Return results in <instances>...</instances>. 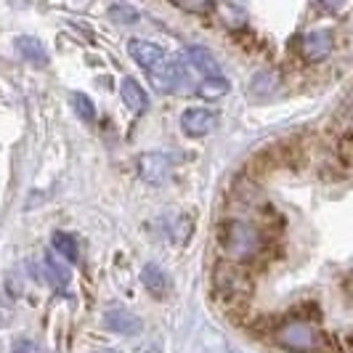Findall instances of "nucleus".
<instances>
[{
    "mask_svg": "<svg viewBox=\"0 0 353 353\" xmlns=\"http://www.w3.org/2000/svg\"><path fill=\"white\" fill-rule=\"evenodd\" d=\"M93 353H117V351H112V348H99V351H93Z\"/></svg>",
    "mask_w": 353,
    "mask_h": 353,
    "instance_id": "obj_22",
    "label": "nucleus"
},
{
    "mask_svg": "<svg viewBox=\"0 0 353 353\" xmlns=\"http://www.w3.org/2000/svg\"><path fill=\"white\" fill-rule=\"evenodd\" d=\"M40 348H37L35 340H30V337H21L19 343H14V353H37Z\"/></svg>",
    "mask_w": 353,
    "mask_h": 353,
    "instance_id": "obj_20",
    "label": "nucleus"
},
{
    "mask_svg": "<svg viewBox=\"0 0 353 353\" xmlns=\"http://www.w3.org/2000/svg\"><path fill=\"white\" fill-rule=\"evenodd\" d=\"M51 248L53 252L64 261V263H72V261H77L80 258V248H77V239L67 234V231H53L51 236Z\"/></svg>",
    "mask_w": 353,
    "mask_h": 353,
    "instance_id": "obj_15",
    "label": "nucleus"
},
{
    "mask_svg": "<svg viewBox=\"0 0 353 353\" xmlns=\"http://www.w3.org/2000/svg\"><path fill=\"white\" fill-rule=\"evenodd\" d=\"M17 48L30 64H37V67H46L48 64V51H46V46L37 37H30V35L17 37Z\"/></svg>",
    "mask_w": 353,
    "mask_h": 353,
    "instance_id": "obj_14",
    "label": "nucleus"
},
{
    "mask_svg": "<svg viewBox=\"0 0 353 353\" xmlns=\"http://www.w3.org/2000/svg\"><path fill=\"white\" fill-rule=\"evenodd\" d=\"M133 353H159V348L157 345H141L139 351H133Z\"/></svg>",
    "mask_w": 353,
    "mask_h": 353,
    "instance_id": "obj_21",
    "label": "nucleus"
},
{
    "mask_svg": "<svg viewBox=\"0 0 353 353\" xmlns=\"http://www.w3.org/2000/svg\"><path fill=\"white\" fill-rule=\"evenodd\" d=\"M279 85V77H276V72H258L255 77H252V83H250V90L255 93V96H268L271 90Z\"/></svg>",
    "mask_w": 353,
    "mask_h": 353,
    "instance_id": "obj_17",
    "label": "nucleus"
},
{
    "mask_svg": "<svg viewBox=\"0 0 353 353\" xmlns=\"http://www.w3.org/2000/svg\"><path fill=\"white\" fill-rule=\"evenodd\" d=\"M120 96H123L125 106H130L133 112H146L149 109V93L141 88V83L136 77H123Z\"/></svg>",
    "mask_w": 353,
    "mask_h": 353,
    "instance_id": "obj_11",
    "label": "nucleus"
},
{
    "mask_svg": "<svg viewBox=\"0 0 353 353\" xmlns=\"http://www.w3.org/2000/svg\"><path fill=\"white\" fill-rule=\"evenodd\" d=\"M212 290H215V295L221 301L242 303L248 301L250 292H252V279H250L245 265L221 261V263L212 268Z\"/></svg>",
    "mask_w": 353,
    "mask_h": 353,
    "instance_id": "obj_3",
    "label": "nucleus"
},
{
    "mask_svg": "<svg viewBox=\"0 0 353 353\" xmlns=\"http://www.w3.org/2000/svg\"><path fill=\"white\" fill-rule=\"evenodd\" d=\"M229 90H231V83L226 77H205V80L199 83V88H196V96L205 99V101H218V99H223Z\"/></svg>",
    "mask_w": 353,
    "mask_h": 353,
    "instance_id": "obj_16",
    "label": "nucleus"
},
{
    "mask_svg": "<svg viewBox=\"0 0 353 353\" xmlns=\"http://www.w3.org/2000/svg\"><path fill=\"white\" fill-rule=\"evenodd\" d=\"M218 125V114L212 109H205V106H194V109H186L183 117H181V128L186 136L192 139H202L212 133V128Z\"/></svg>",
    "mask_w": 353,
    "mask_h": 353,
    "instance_id": "obj_7",
    "label": "nucleus"
},
{
    "mask_svg": "<svg viewBox=\"0 0 353 353\" xmlns=\"http://www.w3.org/2000/svg\"><path fill=\"white\" fill-rule=\"evenodd\" d=\"M109 17L117 24H136L139 21V11L128 3H117V6H109Z\"/></svg>",
    "mask_w": 353,
    "mask_h": 353,
    "instance_id": "obj_19",
    "label": "nucleus"
},
{
    "mask_svg": "<svg viewBox=\"0 0 353 353\" xmlns=\"http://www.w3.org/2000/svg\"><path fill=\"white\" fill-rule=\"evenodd\" d=\"M301 56L305 61H324L330 53H332V32L330 30H314V32H305L301 37Z\"/></svg>",
    "mask_w": 353,
    "mask_h": 353,
    "instance_id": "obj_8",
    "label": "nucleus"
},
{
    "mask_svg": "<svg viewBox=\"0 0 353 353\" xmlns=\"http://www.w3.org/2000/svg\"><path fill=\"white\" fill-rule=\"evenodd\" d=\"M46 274H48V282L56 287V290H67L72 282V271H70V265L64 263L59 255H53V252H48L46 255Z\"/></svg>",
    "mask_w": 353,
    "mask_h": 353,
    "instance_id": "obj_13",
    "label": "nucleus"
},
{
    "mask_svg": "<svg viewBox=\"0 0 353 353\" xmlns=\"http://www.w3.org/2000/svg\"><path fill=\"white\" fill-rule=\"evenodd\" d=\"M176 162H178V154L168 152V149H162V152H146V154L139 157V176L146 183L157 186V183H162L165 178L170 176V170H173Z\"/></svg>",
    "mask_w": 353,
    "mask_h": 353,
    "instance_id": "obj_5",
    "label": "nucleus"
},
{
    "mask_svg": "<svg viewBox=\"0 0 353 353\" xmlns=\"http://www.w3.org/2000/svg\"><path fill=\"white\" fill-rule=\"evenodd\" d=\"M128 53H130V59L146 72H154L168 59V53L159 48L157 43H152V40H141V37H133V40H128Z\"/></svg>",
    "mask_w": 353,
    "mask_h": 353,
    "instance_id": "obj_6",
    "label": "nucleus"
},
{
    "mask_svg": "<svg viewBox=\"0 0 353 353\" xmlns=\"http://www.w3.org/2000/svg\"><path fill=\"white\" fill-rule=\"evenodd\" d=\"M215 236H218V248L223 252V258L236 265L255 263L258 258H263L268 248L265 231L255 221H245V218H226L218 226Z\"/></svg>",
    "mask_w": 353,
    "mask_h": 353,
    "instance_id": "obj_1",
    "label": "nucleus"
},
{
    "mask_svg": "<svg viewBox=\"0 0 353 353\" xmlns=\"http://www.w3.org/2000/svg\"><path fill=\"white\" fill-rule=\"evenodd\" d=\"M141 282L143 287L154 295V298H162V295H168V290H170V279H168V274L159 268L157 263H146L141 268Z\"/></svg>",
    "mask_w": 353,
    "mask_h": 353,
    "instance_id": "obj_12",
    "label": "nucleus"
},
{
    "mask_svg": "<svg viewBox=\"0 0 353 353\" xmlns=\"http://www.w3.org/2000/svg\"><path fill=\"white\" fill-rule=\"evenodd\" d=\"M149 80L154 83V88L159 93H170L176 90L178 85H189V67L183 64V59L176 56V59H165L154 72H149Z\"/></svg>",
    "mask_w": 353,
    "mask_h": 353,
    "instance_id": "obj_4",
    "label": "nucleus"
},
{
    "mask_svg": "<svg viewBox=\"0 0 353 353\" xmlns=\"http://www.w3.org/2000/svg\"><path fill=\"white\" fill-rule=\"evenodd\" d=\"M104 324L106 330H112V332H117V335H139L141 332V319L136 316V314H130L128 308H109L104 314Z\"/></svg>",
    "mask_w": 353,
    "mask_h": 353,
    "instance_id": "obj_9",
    "label": "nucleus"
},
{
    "mask_svg": "<svg viewBox=\"0 0 353 353\" xmlns=\"http://www.w3.org/2000/svg\"><path fill=\"white\" fill-rule=\"evenodd\" d=\"M186 59H189V64L199 70L205 77H221V64H218V59L212 56L210 48H205V46H189V51H186Z\"/></svg>",
    "mask_w": 353,
    "mask_h": 353,
    "instance_id": "obj_10",
    "label": "nucleus"
},
{
    "mask_svg": "<svg viewBox=\"0 0 353 353\" xmlns=\"http://www.w3.org/2000/svg\"><path fill=\"white\" fill-rule=\"evenodd\" d=\"M72 106H74V112H77V117L83 123H93L96 120V106H93V101L85 93H72Z\"/></svg>",
    "mask_w": 353,
    "mask_h": 353,
    "instance_id": "obj_18",
    "label": "nucleus"
},
{
    "mask_svg": "<svg viewBox=\"0 0 353 353\" xmlns=\"http://www.w3.org/2000/svg\"><path fill=\"white\" fill-rule=\"evenodd\" d=\"M271 337L276 345L295 353H314L327 345V335L321 332V327L308 319H282L274 327Z\"/></svg>",
    "mask_w": 353,
    "mask_h": 353,
    "instance_id": "obj_2",
    "label": "nucleus"
}]
</instances>
